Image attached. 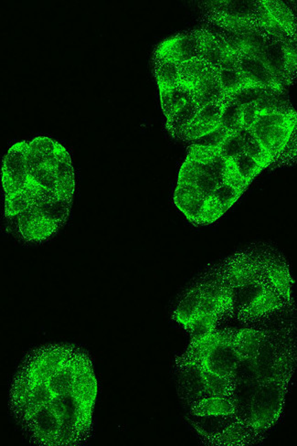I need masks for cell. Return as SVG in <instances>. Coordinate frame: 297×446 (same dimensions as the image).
Instances as JSON below:
<instances>
[{"label":"cell","instance_id":"d6a6232c","mask_svg":"<svg viewBox=\"0 0 297 446\" xmlns=\"http://www.w3.org/2000/svg\"><path fill=\"white\" fill-rule=\"evenodd\" d=\"M223 183L229 185V186L235 187V189L245 192L247 189L249 183L247 181L242 175H240L239 170L235 165L232 159L227 161L226 170L224 172Z\"/></svg>","mask_w":297,"mask_h":446},{"label":"cell","instance_id":"d6986e66","mask_svg":"<svg viewBox=\"0 0 297 446\" xmlns=\"http://www.w3.org/2000/svg\"><path fill=\"white\" fill-rule=\"evenodd\" d=\"M155 75L158 89H169L179 84L178 64L154 59Z\"/></svg>","mask_w":297,"mask_h":446},{"label":"cell","instance_id":"603a6c76","mask_svg":"<svg viewBox=\"0 0 297 446\" xmlns=\"http://www.w3.org/2000/svg\"><path fill=\"white\" fill-rule=\"evenodd\" d=\"M228 103L229 97H225L223 99L209 103V105L198 110L194 120L198 122L209 123V125H220L221 116H223V112L225 110Z\"/></svg>","mask_w":297,"mask_h":446},{"label":"cell","instance_id":"f1b7e54d","mask_svg":"<svg viewBox=\"0 0 297 446\" xmlns=\"http://www.w3.org/2000/svg\"><path fill=\"white\" fill-rule=\"evenodd\" d=\"M30 207L32 206L29 199L23 190L14 194L5 195V216L7 218L21 214Z\"/></svg>","mask_w":297,"mask_h":446},{"label":"cell","instance_id":"f546056e","mask_svg":"<svg viewBox=\"0 0 297 446\" xmlns=\"http://www.w3.org/2000/svg\"><path fill=\"white\" fill-rule=\"evenodd\" d=\"M218 155H220L218 148L193 144L187 148V159L201 165H206Z\"/></svg>","mask_w":297,"mask_h":446},{"label":"cell","instance_id":"836d02e7","mask_svg":"<svg viewBox=\"0 0 297 446\" xmlns=\"http://www.w3.org/2000/svg\"><path fill=\"white\" fill-rule=\"evenodd\" d=\"M29 176H32L38 184L45 189L55 192L56 187H57V176H56L54 168L44 165L33 171Z\"/></svg>","mask_w":297,"mask_h":446},{"label":"cell","instance_id":"83f0119b","mask_svg":"<svg viewBox=\"0 0 297 446\" xmlns=\"http://www.w3.org/2000/svg\"><path fill=\"white\" fill-rule=\"evenodd\" d=\"M234 161L235 165L239 170L240 175L243 176L251 183L254 181L255 176L258 175L260 172H262L265 168L262 165L259 164L255 159L251 158L250 156H248L246 153H243L242 155L237 156L236 159H232Z\"/></svg>","mask_w":297,"mask_h":446},{"label":"cell","instance_id":"277c9868","mask_svg":"<svg viewBox=\"0 0 297 446\" xmlns=\"http://www.w3.org/2000/svg\"><path fill=\"white\" fill-rule=\"evenodd\" d=\"M28 148V142L16 143L5 156L2 165V185L5 195L21 192L27 183L29 179L26 165Z\"/></svg>","mask_w":297,"mask_h":446},{"label":"cell","instance_id":"484cf974","mask_svg":"<svg viewBox=\"0 0 297 446\" xmlns=\"http://www.w3.org/2000/svg\"><path fill=\"white\" fill-rule=\"evenodd\" d=\"M200 198L204 197L196 185L187 183L176 185L175 194H174V203L181 212L187 205Z\"/></svg>","mask_w":297,"mask_h":446},{"label":"cell","instance_id":"cb8c5ba5","mask_svg":"<svg viewBox=\"0 0 297 446\" xmlns=\"http://www.w3.org/2000/svg\"><path fill=\"white\" fill-rule=\"evenodd\" d=\"M220 80L226 97H231L246 87L254 85L240 71H220Z\"/></svg>","mask_w":297,"mask_h":446},{"label":"cell","instance_id":"4dcf8cb0","mask_svg":"<svg viewBox=\"0 0 297 446\" xmlns=\"http://www.w3.org/2000/svg\"><path fill=\"white\" fill-rule=\"evenodd\" d=\"M297 163V122L295 128L291 134L289 140H288L285 150L280 154L278 158L276 161H274V167L279 168L284 167V165H290L296 164Z\"/></svg>","mask_w":297,"mask_h":446},{"label":"cell","instance_id":"4316f807","mask_svg":"<svg viewBox=\"0 0 297 446\" xmlns=\"http://www.w3.org/2000/svg\"><path fill=\"white\" fill-rule=\"evenodd\" d=\"M225 212L226 210L212 195L206 199L205 203H204L200 218H198V225H207V224L215 223Z\"/></svg>","mask_w":297,"mask_h":446},{"label":"cell","instance_id":"7402d4cb","mask_svg":"<svg viewBox=\"0 0 297 446\" xmlns=\"http://www.w3.org/2000/svg\"><path fill=\"white\" fill-rule=\"evenodd\" d=\"M220 125L231 133L240 131L243 128V105L234 102L229 97V103L221 116Z\"/></svg>","mask_w":297,"mask_h":446},{"label":"cell","instance_id":"8992f818","mask_svg":"<svg viewBox=\"0 0 297 446\" xmlns=\"http://www.w3.org/2000/svg\"><path fill=\"white\" fill-rule=\"evenodd\" d=\"M18 231L22 239L29 243L43 242L57 232L60 227L48 220L38 207L29 209L17 215Z\"/></svg>","mask_w":297,"mask_h":446},{"label":"cell","instance_id":"4fadbf2b","mask_svg":"<svg viewBox=\"0 0 297 446\" xmlns=\"http://www.w3.org/2000/svg\"><path fill=\"white\" fill-rule=\"evenodd\" d=\"M267 330L243 328L238 331L234 347L243 360H253L256 357Z\"/></svg>","mask_w":297,"mask_h":446},{"label":"cell","instance_id":"f35d334b","mask_svg":"<svg viewBox=\"0 0 297 446\" xmlns=\"http://www.w3.org/2000/svg\"><path fill=\"white\" fill-rule=\"evenodd\" d=\"M75 190V176L63 179H58L55 192L59 199L72 203Z\"/></svg>","mask_w":297,"mask_h":446},{"label":"cell","instance_id":"e0dca14e","mask_svg":"<svg viewBox=\"0 0 297 446\" xmlns=\"http://www.w3.org/2000/svg\"><path fill=\"white\" fill-rule=\"evenodd\" d=\"M209 67V64L200 58L192 59L178 64L179 84L194 89Z\"/></svg>","mask_w":297,"mask_h":446},{"label":"cell","instance_id":"9a60e30c","mask_svg":"<svg viewBox=\"0 0 297 446\" xmlns=\"http://www.w3.org/2000/svg\"><path fill=\"white\" fill-rule=\"evenodd\" d=\"M235 402L232 397H211L201 401L190 409V415H224L235 414Z\"/></svg>","mask_w":297,"mask_h":446},{"label":"cell","instance_id":"ab89813d","mask_svg":"<svg viewBox=\"0 0 297 446\" xmlns=\"http://www.w3.org/2000/svg\"><path fill=\"white\" fill-rule=\"evenodd\" d=\"M195 185L197 186L198 190H200L201 194L203 195V197L208 199L213 195V193H214L216 189H217L218 184L212 178L211 176L203 172L201 174L200 176H198Z\"/></svg>","mask_w":297,"mask_h":446},{"label":"cell","instance_id":"74e56055","mask_svg":"<svg viewBox=\"0 0 297 446\" xmlns=\"http://www.w3.org/2000/svg\"><path fill=\"white\" fill-rule=\"evenodd\" d=\"M229 134H231V132H229L227 129L220 125L214 131H212V133L201 137V139L195 142L196 144L198 145L218 148Z\"/></svg>","mask_w":297,"mask_h":446},{"label":"cell","instance_id":"ac0fdd59","mask_svg":"<svg viewBox=\"0 0 297 446\" xmlns=\"http://www.w3.org/2000/svg\"><path fill=\"white\" fill-rule=\"evenodd\" d=\"M243 137L245 153L256 161L263 168L270 167L273 164V158L262 143L254 136L251 129L242 128L239 131Z\"/></svg>","mask_w":297,"mask_h":446},{"label":"cell","instance_id":"d590c367","mask_svg":"<svg viewBox=\"0 0 297 446\" xmlns=\"http://www.w3.org/2000/svg\"><path fill=\"white\" fill-rule=\"evenodd\" d=\"M201 165V164H200ZM227 161L218 155L208 164L201 165L206 174L211 176L218 184L223 183L224 172L226 170Z\"/></svg>","mask_w":297,"mask_h":446},{"label":"cell","instance_id":"2e32d148","mask_svg":"<svg viewBox=\"0 0 297 446\" xmlns=\"http://www.w3.org/2000/svg\"><path fill=\"white\" fill-rule=\"evenodd\" d=\"M198 110L200 108L197 103L193 101V102L187 103L186 105L167 119L166 128L171 136L181 140L185 130L195 119Z\"/></svg>","mask_w":297,"mask_h":446},{"label":"cell","instance_id":"3957f363","mask_svg":"<svg viewBox=\"0 0 297 446\" xmlns=\"http://www.w3.org/2000/svg\"><path fill=\"white\" fill-rule=\"evenodd\" d=\"M240 50L260 59L283 86L297 78V45L280 40L262 30L240 35Z\"/></svg>","mask_w":297,"mask_h":446},{"label":"cell","instance_id":"30bf717a","mask_svg":"<svg viewBox=\"0 0 297 446\" xmlns=\"http://www.w3.org/2000/svg\"><path fill=\"white\" fill-rule=\"evenodd\" d=\"M193 92L194 102L200 109L225 97L221 83L220 70L209 66L205 74L193 89Z\"/></svg>","mask_w":297,"mask_h":446},{"label":"cell","instance_id":"44dd1931","mask_svg":"<svg viewBox=\"0 0 297 446\" xmlns=\"http://www.w3.org/2000/svg\"><path fill=\"white\" fill-rule=\"evenodd\" d=\"M218 321L220 319L216 316H201L193 319L184 328L189 332L192 341H198L214 332Z\"/></svg>","mask_w":297,"mask_h":446},{"label":"cell","instance_id":"ee69618b","mask_svg":"<svg viewBox=\"0 0 297 446\" xmlns=\"http://www.w3.org/2000/svg\"><path fill=\"white\" fill-rule=\"evenodd\" d=\"M54 170L57 181L58 179L74 178L75 176L74 167H72V164H68V163L58 162Z\"/></svg>","mask_w":297,"mask_h":446},{"label":"cell","instance_id":"8fae6325","mask_svg":"<svg viewBox=\"0 0 297 446\" xmlns=\"http://www.w3.org/2000/svg\"><path fill=\"white\" fill-rule=\"evenodd\" d=\"M189 420L195 430L204 437L207 442L223 433L229 425L238 420L234 414L207 416L190 415Z\"/></svg>","mask_w":297,"mask_h":446},{"label":"cell","instance_id":"5b68a950","mask_svg":"<svg viewBox=\"0 0 297 446\" xmlns=\"http://www.w3.org/2000/svg\"><path fill=\"white\" fill-rule=\"evenodd\" d=\"M200 41L198 30L174 36L156 48L154 59L172 61L176 64L198 58Z\"/></svg>","mask_w":297,"mask_h":446},{"label":"cell","instance_id":"7bdbcfd3","mask_svg":"<svg viewBox=\"0 0 297 446\" xmlns=\"http://www.w3.org/2000/svg\"><path fill=\"white\" fill-rule=\"evenodd\" d=\"M240 52H234V50H229L228 52H226L223 63L221 64L220 71H239Z\"/></svg>","mask_w":297,"mask_h":446},{"label":"cell","instance_id":"d4e9b609","mask_svg":"<svg viewBox=\"0 0 297 446\" xmlns=\"http://www.w3.org/2000/svg\"><path fill=\"white\" fill-rule=\"evenodd\" d=\"M218 152L226 161L236 159L237 156L245 153V145L240 132L229 134L218 147Z\"/></svg>","mask_w":297,"mask_h":446},{"label":"cell","instance_id":"6da1fadb","mask_svg":"<svg viewBox=\"0 0 297 446\" xmlns=\"http://www.w3.org/2000/svg\"><path fill=\"white\" fill-rule=\"evenodd\" d=\"M98 383L85 350L45 345L25 357L11 383L10 407L27 438L43 446H75L92 433Z\"/></svg>","mask_w":297,"mask_h":446},{"label":"cell","instance_id":"1f68e13d","mask_svg":"<svg viewBox=\"0 0 297 446\" xmlns=\"http://www.w3.org/2000/svg\"><path fill=\"white\" fill-rule=\"evenodd\" d=\"M243 194V192L226 183L218 184L217 189L213 193V196L217 199L226 212L239 200Z\"/></svg>","mask_w":297,"mask_h":446},{"label":"cell","instance_id":"7c38bea8","mask_svg":"<svg viewBox=\"0 0 297 446\" xmlns=\"http://www.w3.org/2000/svg\"><path fill=\"white\" fill-rule=\"evenodd\" d=\"M162 110L167 119L175 114L187 103L194 101V92L189 87L178 84L169 89H159Z\"/></svg>","mask_w":297,"mask_h":446},{"label":"cell","instance_id":"b9f144b4","mask_svg":"<svg viewBox=\"0 0 297 446\" xmlns=\"http://www.w3.org/2000/svg\"><path fill=\"white\" fill-rule=\"evenodd\" d=\"M259 108L256 102L243 105V128L251 129L259 114Z\"/></svg>","mask_w":297,"mask_h":446},{"label":"cell","instance_id":"e575fe53","mask_svg":"<svg viewBox=\"0 0 297 446\" xmlns=\"http://www.w3.org/2000/svg\"><path fill=\"white\" fill-rule=\"evenodd\" d=\"M203 172L204 171L198 163L186 159L179 170L178 183L195 185L198 176Z\"/></svg>","mask_w":297,"mask_h":446},{"label":"cell","instance_id":"5bb4252c","mask_svg":"<svg viewBox=\"0 0 297 446\" xmlns=\"http://www.w3.org/2000/svg\"><path fill=\"white\" fill-rule=\"evenodd\" d=\"M201 296L200 286L195 285L182 297L174 312L173 318L184 327H186L197 316Z\"/></svg>","mask_w":297,"mask_h":446},{"label":"cell","instance_id":"9c48e42d","mask_svg":"<svg viewBox=\"0 0 297 446\" xmlns=\"http://www.w3.org/2000/svg\"><path fill=\"white\" fill-rule=\"evenodd\" d=\"M200 41L198 58L212 68L220 70V66L229 48L223 35L215 34L206 30H198Z\"/></svg>","mask_w":297,"mask_h":446},{"label":"cell","instance_id":"f6af8a7d","mask_svg":"<svg viewBox=\"0 0 297 446\" xmlns=\"http://www.w3.org/2000/svg\"><path fill=\"white\" fill-rule=\"evenodd\" d=\"M54 154L55 158L59 162H64L68 163V164H72L71 156H70L68 151H67L65 148H64L63 145L60 144V143H58L57 148H56Z\"/></svg>","mask_w":297,"mask_h":446},{"label":"cell","instance_id":"7a4b0ae2","mask_svg":"<svg viewBox=\"0 0 297 446\" xmlns=\"http://www.w3.org/2000/svg\"><path fill=\"white\" fill-rule=\"evenodd\" d=\"M279 95H268L256 101L260 112L251 128L274 161L285 150L297 122V112L280 99Z\"/></svg>","mask_w":297,"mask_h":446},{"label":"cell","instance_id":"ffe728a7","mask_svg":"<svg viewBox=\"0 0 297 446\" xmlns=\"http://www.w3.org/2000/svg\"><path fill=\"white\" fill-rule=\"evenodd\" d=\"M71 206L72 203H70V201L58 199V200L52 201V203L41 205L38 207L45 218H47L52 223L57 224L61 228L66 223L67 219L69 217Z\"/></svg>","mask_w":297,"mask_h":446},{"label":"cell","instance_id":"ba28073f","mask_svg":"<svg viewBox=\"0 0 297 446\" xmlns=\"http://www.w3.org/2000/svg\"><path fill=\"white\" fill-rule=\"evenodd\" d=\"M263 434L259 433L251 425L236 420L218 434L208 441L214 445L243 446L256 444L263 439Z\"/></svg>","mask_w":297,"mask_h":446},{"label":"cell","instance_id":"52a82bcc","mask_svg":"<svg viewBox=\"0 0 297 446\" xmlns=\"http://www.w3.org/2000/svg\"><path fill=\"white\" fill-rule=\"evenodd\" d=\"M240 68L243 77L252 84L284 92L285 87L260 59L240 50Z\"/></svg>","mask_w":297,"mask_h":446},{"label":"cell","instance_id":"60d3db41","mask_svg":"<svg viewBox=\"0 0 297 446\" xmlns=\"http://www.w3.org/2000/svg\"><path fill=\"white\" fill-rule=\"evenodd\" d=\"M46 164V159L43 154L38 152L32 148H28L26 152V165L28 173L32 174L33 171L38 170L39 168L43 167Z\"/></svg>","mask_w":297,"mask_h":446},{"label":"cell","instance_id":"8d00e7d4","mask_svg":"<svg viewBox=\"0 0 297 446\" xmlns=\"http://www.w3.org/2000/svg\"><path fill=\"white\" fill-rule=\"evenodd\" d=\"M30 147L38 152L43 154L46 159V162L49 161L50 156L54 155L56 148L58 142L47 136H38L29 143Z\"/></svg>","mask_w":297,"mask_h":446}]
</instances>
